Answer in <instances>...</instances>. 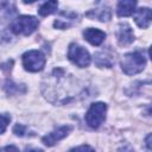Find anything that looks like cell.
Listing matches in <instances>:
<instances>
[{
  "label": "cell",
  "mask_w": 152,
  "mask_h": 152,
  "mask_svg": "<svg viewBox=\"0 0 152 152\" xmlns=\"http://www.w3.org/2000/svg\"><path fill=\"white\" fill-rule=\"evenodd\" d=\"M150 138H151V134H148V135H147V138H146V145H147L148 150H151V142H150Z\"/></svg>",
  "instance_id": "e0dca14e"
},
{
  "label": "cell",
  "mask_w": 152,
  "mask_h": 152,
  "mask_svg": "<svg viewBox=\"0 0 152 152\" xmlns=\"http://www.w3.org/2000/svg\"><path fill=\"white\" fill-rule=\"evenodd\" d=\"M13 131H14V133L17 135H24V127L21 125H15V127H14Z\"/></svg>",
  "instance_id": "9a60e30c"
},
{
  "label": "cell",
  "mask_w": 152,
  "mask_h": 152,
  "mask_svg": "<svg viewBox=\"0 0 152 152\" xmlns=\"http://www.w3.org/2000/svg\"><path fill=\"white\" fill-rule=\"evenodd\" d=\"M134 21L141 28H147L151 23V10L148 7H141L133 12Z\"/></svg>",
  "instance_id": "52a82bcc"
},
{
  "label": "cell",
  "mask_w": 152,
  "mask_h": 152,
  "mask_svg": "<svg viewBox=\"0 0 152 152\" xmlns=\"http://www.w3.org/2000/svg\"><path fill=\"white\" fill-rule=\"evenodd\" d=\"M138 0H119L116 6V13L119 17H129L135 11Z\"/></svg>",
  "instance_id": "8fae6325"
},
{
  "label": "cell",
  "mask_w": 152,
  "mask_h": 152,
  "mask_svg": "<svg viewBox=\"0 0 152 152\" xmlns=\"http://www.w3.org/2000/svg\"><path fill=\"white\" fill-rule=\"evenodd\" d=\"M83 37L87 42H89L91 45H100L104 38H106V33L101 30H97V28H86L83 31Z\"/></svg>",
  "instance_id": "9c48e42d"
},
{
  "label": "cell",
  "mask_w": 152,
  "mask_h": 152,
  "mask_svg": "<svg viewBox=\"0 0 152 152\" xmlns=\"http://www.w3.org/2000/svg\"><path fill=\"white\" fill-rule=\"evenodd\" d=\"M38 25H39V21L37 18L32 15H20L12 21L11 31L15 34L28 36L37 30Z\"/></svg>",
  "instance_id": "7a4b0ae2"
},
{
  "label": "cell",
  "mask_w": 152,
  "mask_h": 152,
  "mask_svg": "<svg viewBox=\"0 0 152 152\" xmlns=\"http://www.w3.org/2000/svg\"><path fill=\"white\" fill-rule=\"evenodd\" d=\"M24 2H26V4H30V2H33V1H36V0H23Z\"/></svg>",
  "instance_id": "d6986e66"
},
{
  "label": "cell",
  "mask_w": 152,
  "mask_h": 152,
  "mask_svg": "<svg viewBox=\"0 0 152 152\" xmlns=\"http://www.w3.org/2000/svg\"><path fill=\"white\" fill-rule=\"evenodd\" d=\"M70 131H71V126H62V127H58L55 131H52L51 133H49L45 137H43L42 138V141L46 146H53L57 141H59L63 138H65L69 134Z\"/></svg>",
  "instance_id": "8992f818"
},
{
  "label": "cell",
  "mask_w": 152,
  "mask_h": 152,
  "mask_svg": "<svg viewBox=\"0 0 152 152\" xmlns=\"http://www.w3.org/2000/svg\"><path fill=\"white\" fill-rule=\"evenodd\" d=\"M57 7H58V1L57 0H46L39 7L38 13L42 17H46V15H50V14L55 13L56 10H57Z\"/></svg>",
  "instance_id": "4fadbf2b"
},
{
  "label": "cell",
  "mask_w": 152,
  "mask_h": 152,
  "mask_svg": "<svg viewBox=\"0 0 152 152\" xmlns=\"http://www.w3.org/2000/svg\"><path fill=\"white\" fill-rule=\"evenodd\" d=\"M95 63L97 66H107L110 68L114 63V59L112 55H109L107 51H101L95 55Z\"/></svg>",
  "instance_id": "7c38bea8"
},
{
  "label": "cell",
  "mask_w": 152,
  "mask_h": 152,
  "mask_svg": "<svg viewBox=\"0 0 152 152\" xmlns=\"http://www.w3.org/2000/svg\"><path fill=\"white\" fill-rule=\"evenodd\" d=\"M84 150H90V151H93L94 148H93V147H90V146H87V145H83V146H77V147L71 148V151H84Z\"/></svg>",
  "instance_id": "2e32d148"
},
{
  "label": "cell",
  "mask_w": 152,
  "mask_h": 152,
  "mask_svg": "<svg viewBox=\"0 0 152 152\" xmlns=\"http://www.w3.org/2000/svg\"><path fill=\"white\" fill-rule=\"evenodd\" d=\"M147 56L141 51L137 50L129 53H126L122 59H121V68L126 75H135L140 71L146 65Z\"/></svg>",
  "instance_id": "6da1fadb"
},
{
  "label": "cell",
  "mask_w": 152,
  "mask_h": 152,
  "mask_svg": "<svg viewBox=\"0 0 152 152\" xmlns=\"http://www.w3.org/2000/svg\"><path fill=\"white\" fill-rule=\"evenodd\" d=\"M45 56L38 50H30L23 55V65L27 71L37 72L45 65Z\"/></svg>",
  "instance_id": "277c9868"
},
{
  "label": "cell",
  "mask_w": 152,
  "mask_h": 152,
  "mask_svg": "<svg viewBox=\"0 0 152 152\" xmlns=\"http://www.w3.org/2000/svg\"><path fill=\"white\" fill-rule=\"evenodd\" d=\"M17 12L13 0H0V24L12 18Z\"/></svg>",
  "instance_id": "30bf717a"
},
{
  "label": "cell",
  "mask_w": 152,
  "mask_h": 152,
  "mask_svg": "<svg viewBox=\"0 0 152 152\" xmlns=\"http://www.w3.org/2000/svg\"><path fill=\"white\" fill-rule=\"evenodd\" d=\"M1 150H14V151H18V148L14 147V146H6V147H2Z\"/></svg>",
  "instance_id": "ac0fdd59"
},
{
  "label": "cell",
  "mask_w": 152,
  "mask_h": 152,
  "mask_svg": "<svg viewBox=\"0 0 152 152\" xmlns=\"http://www.w3.org/2000/svg\"><path fill=\"white\" fill-rule=\"evenodd\" d=\"M116 36H118L119 44L122 46L128 45V44L133 43V40H134V33L128 24H120Z\"/></svg>",
  "instance_id": "ba28073f"
},
{
  "label": "cell",
  "mask_w": 152,
  "mask_h": 152,
  "mask_svg": "<svg viewBox=\"0 0 152 152\" xmlns=\"http://www.w3.org/2000/svg\"><path fill=\"white\" fill-rule=\"evenodd\" d=\"M10 121H11V116L10 115H7V114H0V134H2L6 131Z\"/></svg>",
  "instance_id": "5bb4252c"
},
{
  "label": "cell",
  "mask_w": 152,
  "mask_h": 152,
  "mask_svg": "<svg viewBox=\"0 0 152 152\" xmlns=\"http://www.w3.org/2000/svg\"><path fill=\"white\" fill-rule=\"evenodd\" d=\"M106 112H107V104L103 102H95L93 103L87 114H86V121L91 128H97L101 126V124L106 119Z\"/></svg>",
  "instance_id": "3957f363"
},
{
  "label": "cell",
  "mask_w": 152,
  "mask_h": 152,
  "mask_svg": "<svg viewBox=\"0 0 152 152\" xmlns=\"http://www.w3.org/2000/svg\"><path fill=\"white\" fill-rule=\"evenodd\" d=\"M68 58L76 64L80 68H86L90 64V55L89 52L82 48L81 45H77L75 43L69 45V50H68Z\"/></svg>",
  "instance_id": "5b68a950"
}]
</instances>
